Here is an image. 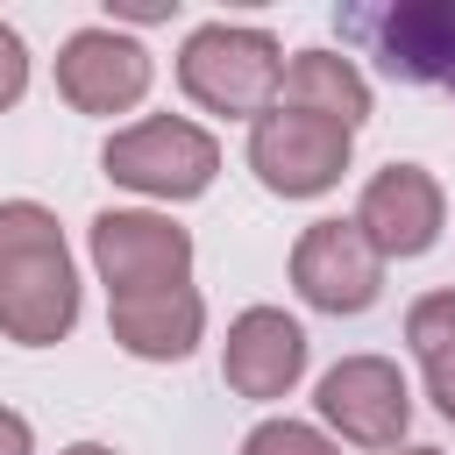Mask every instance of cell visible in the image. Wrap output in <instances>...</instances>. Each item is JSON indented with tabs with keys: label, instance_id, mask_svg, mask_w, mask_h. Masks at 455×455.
I'll return each instance as SVG.
<instances>
[{
	"label": "cell",
	"instance_id": "cell-8",
	"mask_svg": "<svg viewBox=\"0 0 455 455\" xmlns=\"http://www.w3.org/2000/svg\"><path fill=\"white\" fill-rule=\"evenodd\" d=\"M313 405H320V419L348 448H384L391 455L405 441V427H412V391H405V377H398L391 355H341L320 377Z\"/></svg>",
	"mask_w": 455,
	"mask_h": 455
},
{
	"label": "cell",
	"instance_id": "cell-9",
	"mask_svg": "<svg viewBox=\"0 0 455 455\" xmlns=\"http://www.w3.org/2000/svg\"><path fill=\"white\" fill-rule=\"evenodd\" d=\"M149 78H156V57L135 36H121L114 21L78 28L57 50V100L71 114H128V107H142Z\"/></svg>",
	"mask_w": 455,
	"mask_h": 455
},
{
	"label": "cell",
	"instance_id": "cell-12",
	"mask_svg": "<svg viewBox=\"0 0 455 455\" xmlns=\"http://www.w3.org/2000/svg\"><path fill=\"white\" fill-rule=\"evenodd\" d=\"M107 327L135 363H185L206 334V299L192 284L171 291H135V299H107Z\"/></svg>",
	"mask_w": 455,
	"mask_h": 455
},
{
	"label": "cell",
	"instance_id": "cell-17",
	"mask_svg": "<svg viewBox=\"0 0 455 455\" xmlns=\"http://www.w3.org/2000/svg\"><path fill=\"white\" fill-rule=\"evenodd\" d=\"M0 455H36V427L14 405H0Z\"/></svg>",
	"mask_w": 455,
	"mask_h": 455
},
{
	"label": "cell",
	"instance_id": "cell-11",
	"mask_svg": "<svg viewBox=\"0 0 455 455\" xmlns=\"http://www.w3.org/2000/svg\"><path fill=\"white\" fill-rule=\"evenodd\" d=\"M220 377L235 398H284L306 377V327L284 306H249L228 320L220 341Z\"/></svg>",
	"mask_w": 455,
	"mask_h": 455
},
{
	"label": "cell",
	"instance_id": "cell-15",
	"mask_svg": "<svg viewBox=\"0 0 455 455\" xmlns=\"http://www.w3.org/2000/svg\"><path fill=\"white\" fill-rule=\"evenodd\" d=\"M242 455H341V448L306 419H263L242 434Z\"/></svg>",
	"mask_w": 455,
	"mask_h": 455
},
{
	"label": "cell",
	"instance_id": "cell-10",
	"mask_svg": "<svg viewBox=\"0 0 455 455\" xmlns=\"http://www.w3.org/2000/svg\"><path fill=\"white\" fill-rule=\"evenodd\" d=\"M355 228L370 235V249L384 263H412L441 242L448 228V199H441V178L427 164H384L363 199H355Z\"/></svg>",
	"mask_w": 455,
	"mask_h": 455
},
{
	"label": "cell",
	"instance_id": "cell-3",
	"mask_svg": "<svg viewBox=\"0 0 455 455\" xmlns=\"http://www.w3.org/2000/svg\"><path fill=\"white\" fill-rule=\"evenodd\" d=\"M341 43L377 57L384 78L419 92H455V0H384V7H341Z\"/></svg>",
	"mask_w": 455,
	"mask_h": 455
},
{
	"label": "cell",
	"instance_id": "cell-19",
	"mask_svg": "<svg viewBox=\"0 0 455 455\" xmlns=\"http://www.w3.org/2000/svg\"><path fill=\"white\" fill-rule=\"evenodd\" d=\"M391 455H441V448H391Z\"/></svg>",
	"mask_w": 455,
	"mask_h": 455
},
{
	"label": "cell",
	"instance_id": "cell-5",
	"mask_svg": "<svg viewBox=\"0 0 455 455\" xmlns=\"http://www.w3.org/2000/svg\"><path fill=\"white\" fill-rule=\"evenodd\" d=\"M85 242H92V270H100L107 299H135V291L192 284V235H185L171 213L107 206V213H92Z\"/></svg>",
	"mask_w": 455,
	"mask_h": 455
},
{
	"label": "cell",
	"instance_id": "cell-14",
	"mask_svg": "<svg viewBox=\"0 0 455 455\" xmlns=\"http://www.w3.org/2000/svg\"><path fill=\"white\" fill-rule=\"evenodd\" d=\"M405 341H412V355H419V370H427V398H434V412L455 427V291H427V299H412V313H405Z\"/></svg>",
	"mask_w": 455,
	"mask_h": 455
},
{
	"label": "cell",
	"instance_id": "cell-4",
	"mask_svg": "<svg viewBox=\"0 0 455 455\" xmlns=\"http://www.w3.org/2000/svg\"><path fill=\"white\" fill-rule=\"evenodd\" d=\"M100 171H107L114 185L142 192V199H171V206H178V199H199V192L213 185L220 142H213L199 121H185V114H149V121L107 135Z\"/></svg>",
	"mask_w": 455,
	"mask_h": 455
},
{
	"label": "cell",
	"instance_id": "cell-16",
	"mask_svg": "<svg viewBox=\"0 0 455 455\" xmlns=\"http://www.w3.org/2000/svg\"><path fill=\"white\" fill-rule=\"evenodd\" d=\"M21 92H28V43L0 21V114H7Z\"/></svg>",
	"mask_w": 455,
	"mask_h": 455
},
{
	"label": "cell",
	"instance_id": "cell-1",
	"mask_svg": "<svg viewBox=\"0 0 455 455\" xmlns=\"http://www.w3.org/2000/svg\"><path fill=\"white\" fill-rule=\"evenodd\" d=\"M78 327V270L64 228L36 199H0V334L50 348Z\"/></svg>",
	"mask_w": 455,
	"mask_h": 455
},
{
	"label": "cell",
	"instance_id": "cell-18",
	"mask_svg": "<svg viewBox=\"0 0 455 455\" xmlns=\"http://www.w3.org/2000/svg\"><path fill=\"white\" fill-rule=\"evenodd\" d=\"M57 455H114L107 441H71V448H57Z\"/></svg>",
	"mask_w": 455,
	"mask_h": 455
},
{
	"label": "cell",
	"instance_id": "cell-7",
	"mask_svg": "<svg viewBox=\"0 0 455 455\" xmlns=\"http://www.w3.org/2000/svg\"><path fill=\"white\" fill-rule=\"evenodd\" d=\"M291 284L313 313H334V320H355L384 299V256L370 249V235L348 220H313L299 242H291Z\"/></svg>",
	"mask_w": 455,
	"mask_h": 455
},
{
	"label": "cell",
	"instance_id": "cell-13",
	"mask_svg": "<svg viewBox=\"0 0 455 455\" xmlns=\"http://www.w3.org/2000/svg\"><path fill=\"white\" fill-rule=\"evenodd\" d=\"M277 107H299V114H320V121H341L348 135L370 121V78L341 57V50H299L284 64V85H277Z\"/></svg>",
	"mask_w": 455,
	"mask_h": 455
},
{
	"label": "cell",
	"instance_id": "cell-6",
	"mask_svg": "<svg viewBox=\"0 0 455 455\" xmlns=\"http://www.w3.org/2000/svg\"><path fill=\"white\" fill-rule=\"evenodd\" d=\"M355 156V135L341 121L299 114V107H270L263 121H249V171L263 178V192L277 199H320L341 185Z\"/></svg>",
	"mask_w": 455,
	"mask_h": 455
},
{
	"label": "cell",
	"instance_id": "cell-2",
	"mask_svg": "<svg viewBox=\"0 0 455 455\" xmlns=\"http://www.w3.org/2000/svg\"><path fill=\"white\" fill-rule=\"evenodd\" d=\"M277 85H284V50L270 28H249V21H206L185 36L178 50V92L206 114H228V121H263L277 107Z\"/></svg>",
	"mask_w": 455,
	"mask_h": 455
}]
</instances>
